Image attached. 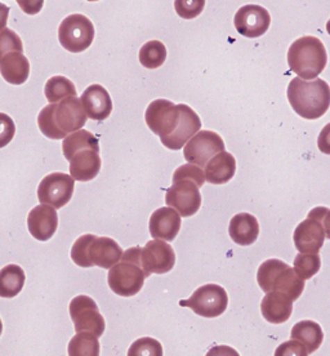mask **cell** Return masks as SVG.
Returning a JSON list of instances; mask_svg holds the SVG:
<instances>
[{"mask_svg": "<svg viewBox=\"0 0 330 356\" xmlns=\"http://www.w3.org/2000/svg\"><path fill=\"white\" fill-rule=\"evenodd\" d=\"M328 212L327 208H315L307 220L299 223L295 229L293 239L295 248L301 253H319L325 241V227L322 220Z\"/></svg>", "mask_w": 330, "mask_h": 356, "instance_id": "9c48e42d", "label": "cell"}, {"mask_svg": "<svg viewBox=\"0 0 330 356\" xmlns=\"http://www.w3.org/2000/svg\"><path fill=\"white\" fill-rule=\"evenodd\" d=\"M96 238V235L87 234L83 235L78 241L74 243L72 248V259L75 262V265L79 267H92L93 264L90 262L88 257V248H90V243Z\"/></svg>", "mask_w": 330, "mask_h": 356, "instance_id": "d6a6232c", "label": "cell"}, {"mask_svg": "<svg viewBox=\"0 0 330 356\" xmlns=\"http://www.w3.org/2000/svg\"><path fill=\"white\" fill-rule=\"evenodd\" d=\"M200 128L201 120L197 113L188 105H181L179 125L173 134L161 140V143L170 150H181L200 131Z\"/></svg>", "mask_w": 330, "mask_h": 356, "instance_id": "2e32d148", "label": "cell"}, {"mask_svg": "<svg viewBox=\"0 0 330 356\" xmlns=\"http://www.w3.org/2000/svg\"><path fill=\"white\" fill-rule=\"evenodd\" d=\"M328 54L322 40L306 35L297 39L288 51L290 70L306 81L316 79L325 69Z\"/></svg>", "mask_w": 330, "mask_h": 356, "instance_id": "3957f363", "label": "cell"}, {"mask_svg": "<svg viewBox=\"0 0 330 356\" xmlns=\"http://www.w3.org/2000/svg\"><path fill=\"white\" fill-rule=\"evenodd\" d=\"M288 99L295 113L308 120L322 118L330 107L329 84L322 79L295 78L288 87Z\"/></svg>", "mask_w": 330, "mask_h": 356, "instance_id": "7a4b0ae2", "label": "cell"}, {"mask_svg": "<svg viewBox=\"0 0 330 356\" xmlns=\"http://www.w3.org/2000/svg\"><path fill=\"white\" fill-rule=\"evenodd\" d=\"M87 111L76 96L65 98L61 102L49 104L38 116L40 132L51 140H63L72 132L81 129L87 123Z\"/></svg>", "mask_w": 330, "mask_h": 356, "instance_id": "6da1fadb", "label": "cell"}, {"mask_svg": "<svg viewBox=\"0 0 330 356\" xmlns=\"http://www.w3.org/2000/svg\"><path fill=\"white\" fill-rule=\"evenodd\" d=\"M0 72L4 81L13 86H21L28 79L30 63L24 51H6L0 57Z\"/></svg>", "mask_w": 330, "mask_h": 356, "instance_id": "ffe728a7", "label": "cell"}, {"mask_svg": "<svg viewBox=\"0 0 330 356\" xmlns=\"http://www.w3.org/2000/svg\"><path fill=\"white\" fill-rule=\"evenodd\" d=\"M129 356H161L163 355V346L159 341L150 339V337H143V339H137L128 351Z\"/></svg>", "mask_w": 330, "mask_h": 356, "instance_id": "836d02e7", "label": "cell"}, {"mask_svg": "<svg viewBox=\"0 0 330 356\" xmlns=\"http://www.w3.org/2000/svg\"><path fill=\"white\" fill-rule=\"evenodd\" d=\"M138 58L141 65L146 69L155 70L165 63L167 48L159 40H150L141 47Z\"/></svg>", "mask_w": 330, "mask_h": 356, "instance_id": "f546056e", "label": "cell"}, {"mask_svg": "<svg viewBox=\"0 0 330 356\" xmlns=\"http://www.w3.org/2000/svg\"><path fill=\"white\" fill-rule=\"evenodd\" d=\"M229 232L232 241L238 245L247 247L258 239L259 223L250 213L236 214L230 221Z\"/></svg>", "mask_w": 330, "mask_h": 356, "instance_id": "cb8c5ba5", "label": "cell"}, {"mask_svg": "<svg viewBox=\"0 0 330 356\" xmlns=\"http://www.w3.org/2000/svg\"><path fill=\"white\" fill-rule=\"evenodd\" d=\"M181 214L173 207L156 209L150 217L149 229L154 239L173 241L181 230Z\"/></svg>", "mask_w": 330, "mask_h": 356, "instance_id": "ac0fdd59", "label": "cell"}, {"mask_svg": "<svg viewBox=\"0 0 330 356\" xmlns=\"http://www.w3.org/2000/svg\"><path fill=\"white\" fill-rule=\"evenodd\" d=\"M70 356H99V337L90 332H79L69 343Z\"/></svg>", "mask_w": 330, "mask_h": 356, "instance_id": "f1b7e54d", "label": "cell"}, {"mask_svg": "<svg viewBox=\"0 0 330 356\" xmlns=\"http://www.w3.org/2000/svg\"><path fill=\"white\" fill-rule=\"evenodd\" d=\"M142 267L146 277L151 274H167L174 267L176 253L165 241H147L142 248Z\"/></svg>", "mask_w": 330, "mask_h": 356, "instance_id": "5bb4252c", "label": "cell"}, {"mask_svg": "<svg viewBox=\"0 0 330 356\" xmlns=\"http://www.w3.org/2000/svg\"><path fill=\"white\" fill-rule=\"evenodd\" d=\"M233 22L239 34L254 39L267 31L271 25V16L267 9L257 4H248L236 12Z\"/></svg>", "mask_w": 330, "mask_h": 356, "instance_id": "9a60e30c", "label": "cell"}, {"mask_svg": "<svg viewBox=\"0 0 330 356\" xmlns=\"http://www.w3.org/2000/svg\"><path fill=\"white\" fill-rule=\"evenodd\" d=\"M293 300L288 294L272 291L263 297L261 312L271 324H283L289 321L293 312Z\"/></svg>", "mask_w": 330, "mask_h": 356, "instance_id": "44dd1931", "label": "cell"}, {"mask_svg": "<svg viewBox=\"0 0 330 356\" xmlns=\"http://www.w3.org/2000/svg\"><path fill=\"white\" fill-rule=\"evenodd\" d=\"M179 305L186 306L203 318L213 319L226 312L229 296L221 285L206 284L197 288L188 300L181 301Z\"/></svg>", "mask_w": 330, "mask_h": 356, "instance_id": "52a82bcc", "label": "cell"}, {"mask_svg": "<svg viewBox=\"0 0 330 356\" xmlns=\"http://www.w3.org/2000/svg\"><path fill=\"white\" fill-rule=\"evenodd\" d=\"M146 124L152 134H158L160 140L174 132L181 119V105H174L168 99H155L145 113Z\"/></svg>", "mask_w": 330, "mask_h": 356, "instance_id": "7c38bea8", "label": "cell"}, {"mask_svg": "<svg viewBox=\"0 0 330 356\" xmlns=\"http://www.w3.org/2000/svg\"><path fill=\"white\" fill-rule=\"evenodd\" d=\"M327 31H328V34L330 35V19L327 22Z\"/></svg>", "mask_w": 330, "mask_h": 356, "instance_id": "ab89813d", "label": "cell"}, {"mask_svg": "<svg viewBox=\"0 0 330 356\" xmlns=\"http://www.w3.org/2000/svg\"><path fill=\"white\" fill-rule=\"evenodd\" d=\"M142 248L133 247L125 250L122 261L108 271L110 289L120 297H133L142 289L146 273L142 267Z\"/></svg>", "mask_w": 330, "mask_h": 356, "instance_id": "277c9868", "label": "cell"}, {"mask_svg": "<svg viewBox=\"0 0 330 356\" xmlns=\"http://www.w3.org/2000/svg\"><path fill=\"white\" fill-rule=\"evenodd\" d=\"M124 252L114 239L96 236L88 248V257L93 266L111 268L122 261Z\"/></svg>", "mask_w": 330, "mask_h": 356, "instance_id": "7402d4cb", "label": "cell"}, {"mask_svg": "<svg viewBox=\"0 0 330 356\" xmlns=\"http://www.w3.org/2000/svg\"><path fill=\"white\" fill-rule=\"evenodd\" d=\"M94 39V26L84 15H70L58 27V40L72 54H81L88 49Z\"/></svg>", "mask_w": 330, "mask_h": 356, "instance_id": "8992f818", "label": "cell"}, {"mask_svg": "<svg viewBox=\"0 0 330 356\" xmlns=\"http://www.w3.org/2000/svg\"><path fill=\"white\" fill-rule=\"evenodd\" d=\"M275 354H277V356L308 355V353H307V350L304 348V345L299 343V342L295 341V339H290L289 342H286V343H283L281 346H279Z\"/></svg>", "mask_w": 330, "mask_h": 356, "instance_id": "d590c367", "label": "cell"}, {"mask_svg": "<svg viewBox=\"0 0 330 356\" xmlns=\"http://www.w3.org/2000/svg\"><path fill=\"white\" fill-rule=\"evenodd\" d=\"M224 152L222 137L213 131H199L185 146V159L199 167H206L217 154Z\"/></svg>", "mask_w": 330, "mask_h": 356, "instance_id": "4fadbf2b", "label": "cell"}, {"mask_svg": "<svg viewBox=\"0 0 330 356\" xmlns=\"http://www.w3.org/2000/svg\"><path fill=\"white\" fill-rule=\"evenodd\" d=\"M165 202L177 209L182 217H191L201 205L200 186L192 178L173 175V185L167 190Z\"/></svg>", "mask_w": 330, "mask_h": 356, "instance_id": "ba28073f", "label": "cell"}, {"mask_svg": "<svg viewBox=\"0 0 330 356\" xmlns=\"http://www.w3.org/2000/svg\"><path fill=\"white\" fill-rule=\"evenodd\" d=\"M322 223H324V227H325L327 238L330 239V209H328V212L325 214V217H324V220H322Z\"/></svg>", "mask_w": 330, "mask_h": 356, "instance_id": "f35d334b", "label": "cell"}, {"mask_svg": "<svg viewBox=\"0 0 330 356\" xmlns=\"http://www.w3.org/2000/svg\"><path fill=\"white\" fill-rule=\"evenodd\" d=\"M322 267V259L319 253H298L295 259V270L304 280L311 279L319 273Z\"/></svg>", "mask_w": 330, "mask_h": 356, "instance_id": "1f68e13d", "label": "cell"}, {"mask_svg": "<svg viewBox=\"0 0 330 356\" xmlns=\"http://www.w3.org/2000/svg\"><path fill=\"white\" fill-rule=\"evenodd\" d=\"M235 173H236V161L230 152H220L206 164V181L213 185L227 184L233 178Z\"/></svg>", "mask_w": 330, "mask_h": 356, "instance_id": "d4e9b609", "label": "cell"}, {"mask_svg": "<svg viewBox=\"0 0 330 356\" xmlns=\"http://www.w3.org/2000/svg\"><path fill=\"white\" fill-rule=\"evenodd\" d=\"M257 282L263 292H283L297 301L304 293V279L280 259H267L258 268Z\"/></svg>", "mask_w": 330, "mask_h": 356, "instance_id": "5b68a950", "label": "cell"}, {"mask_svg": "<svg viewBox=\"0 0 330 356\" xmlns=\"http://www.w3.org/2000/svg\"><path fill=\"white\" fill-rule=\"evenodd\" d=\"M88 1H99V0H88Z\"/></svg>", "mask_w": 330, "mask_h": 356, "instance_id": "60d3db41", "label": "cell"}, {"mask_svg": "<svg viewBox=\"0 0 330 356\" xmlns=\"http://www.w3.org/2000/svg\"><path fill=\"white\" fill-rule=\"evenodd\" d=\"M44 93L49 104H56L70 96H76V88L65 76H52L45 83Z\"/></svg>", "mask_w": 330, "mask_h": 356, "instance_id": "4dcf8cb0", "label": "cell"}, {"mask_svg": "<svg viewBox=\"0 0 330 356\" xmlns=\"http://www.w3.org/2000/svg\"><path fill=\"white\" fill-rule=\"evenodd\" d=\"M81 104L92 120L104 122L113 113V99L106 88L99 84H93L81 95Z\"/></svg>", "mask_w": 330, "mask_h": 356, "instance_id": "d6986e66", "label": "cell"}, {"mask_svg": "<svg viewBox=\"0 0 330 356\" xmlns=\"http://www.w3.org/2000/svg\"><path fill=\"white\" fill-rule=\"evenodd\" d=\"M290 339L298 341L307 350L308 355L322 346L324 333L322 327L313 321H302L292 328Z\"/></svg>", "mask_w": 330, "mask_h": 356, "instance_id": "484cf974", "label": "cell"}, {"mask_svg": "<svg viewBox=\"0 0 330 356\" xmlns=\"http://www.w3.org/2000/svg\"><path fill=\"white\" fill-rule=\"evenodd\" d=\"M75 188V179L72 175L51 173L45 176L38 187V199L42 204L61 209L72 200Z\"/></svg>", "mask_w": 330, "mask_h": 356, "instance_id": "8fae6325", "label": "cell"}, {"mask_svg": "<svg viewBox=\"0 0 330 356\" xmlns=\"http://www.w3.org/2000/svg\"><path fill=\"white\" fill-rule=\"evenodd\" d=\"M25 271L18 265H8L0 271V296L3 298L16 297L25 285Z\"/></svg>", "mask_w": 330, "mask_h": 356, "instance_id": "4316f807", "label": "cell"}, {"mask_svg": "<svg viewBox=\"0 0 330 356\" xmlns=\"http://www.w3.org/2000/svg\"><path fill=\"white\" fill-rule=\"evenodd\" d=\"M206 0H174V9L179 17L194 19L204 10Z\"/></svg>", "mask_w": 330, "mask_h": 356, "instance_id": "e575fe53", "label": "cell"}, {"mask_svg": "<svg viewBox=\"0 0 330 356\" xmlns=\"http://www.w3.org/2000/svg\"><path fill=\"white\" fill-rule=\"evenodd\" d=\"M17 3L19 8L30 16L38 15L44 6V0H17Z\"/></svg>", "mask_w": 330, "mask_h": 356, "instance_id": "8d00e7d4", "label": "cell"}, {"mask_svg": "<svg viewBox=\"0 0 330 356\" xmlns=\"http://www.w3.org/2000/svg\"><path fill=\"white\" fill-rule=\"evenodd\" d=\"M83 149H94L99 152V138L90 131L79 129L63 138V152L67 161H72V156Z\"/></svg>", "mask_w": 330, "mask_h": 356, "instance_id": "83f0119b", "label": "cell"}, {"mask_svg": "<svg viewBox=\"0 0 330 356\" xmlns=\"http://www.w3.org/2000/svg\"><path fill=\"white\" fill-rule=\"evenodd\" d=\"M99 152L94 149H83L76 152L70 161V175L75 181L87 182L97 177L101 170Z\"/></svg>", "mask_w": 330, "mask_h": 356, "instance_id": "603a6c76", "label": "cell"}, {"mask_svg": "<svg viewBox=\"0 0 330 356\" xmlns=\"http://www.w3.org/2000/svg\"><path fill=\"white\" fill-rule=\"evenodd\" d=\"M70 316H72L75 332H90L101 337L105 332L106 324L101 315L97 303L94 302L88 296H78L72 298L70 302Z\"/></svg>", "mask_w": 330, "mask_h": 356, "instance_id": "30bf717a", "label": "cell"}, {"mask_svg": "<svg viewBox=\"0 0 330 356\" xmlns=\"http://www.w3.org/2000/svg\"><path fill=\"white\" fill-rule=\"evenodd\" d=\"M27 227L36 241H49L58 227V214L56 208L48 204L33 208L27 216Z\"/></svg>", "mask_w": 330, "mask_h": 356, "instance_id": "e0dca14e", "label": "cell"}, {"mask_svg": "<svg viewBox=\"0 0 330 356\" xmlns=\"http://www.w3.org/2000/svg\"><path fill=\"white\" fill-rule=\"evenodd\" d=\"M317 147L322 154L330 155V123L322 129L317 138Z\"/></svg>", "mask_w": 330, "mask_h": 356, "instance_id": "74e56055", "label": "cell"}]
</instances>
